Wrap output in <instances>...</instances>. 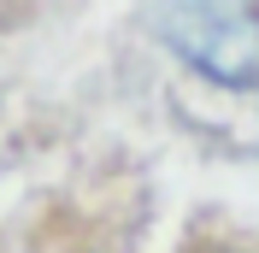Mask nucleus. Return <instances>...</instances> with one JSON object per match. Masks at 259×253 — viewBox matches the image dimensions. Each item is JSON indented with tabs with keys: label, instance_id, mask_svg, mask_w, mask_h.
I'll use <instances>...</instances> for the list:
<instances>
[{
	"label": "nucleus",
	"instance_id": "f257e3e1",
	"mask_svg": "<svg viewBox=\"0 0 259 253\" xmlns=\"http://www.w3.org/2000/svg\"><path fill=\"white\" fill-rule=\"evenodd\" d=\"M165 41L224 89H259V0H171Z\"/></svg>",
	"mask_w": 259,
	"mask_h": 253
}]
</instances>
